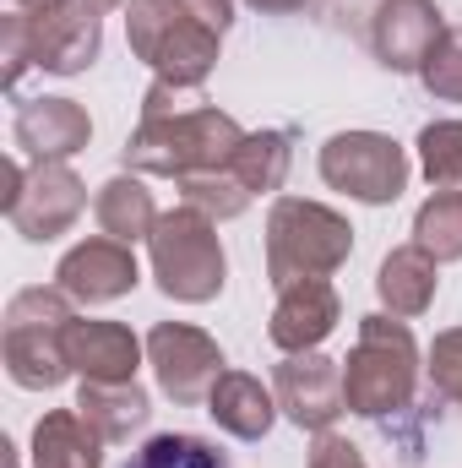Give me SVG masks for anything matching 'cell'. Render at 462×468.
<instances>
[{"label": "cell", "instance_id": "6da1fadb", "mask_svg": "<svg viewBox=\"0 0 462 468\" xmlns=\"http://www.w3.org/2000/svg\"><path fill=\"white\" fill-rule=\"evenodd\" d=\"M234 22V0H125L131 49L180 88H202L218 66V38Z\"/></svg>", "mask_w": 462, "mask_h": 468}, {"label": "cell", "instance_id": "7a4b0ae2", "mask_svg": "<svg viewBox=\"0 0 462 468\" xmlns=\"http://www.w3.org/2000/svg\"><path fill=\"white\" fill-rule=\"evenodd\" d=\"M245 131L234 125V115H224L218 104L185 110V115H158L142 120L136 136L125 142V164L142 175H207V169H229L239 153Z\"/></svg>", "mask_w": 462, "mask_h": 468}, {"label": "cell", "instance_id": "3957f363", "mask_svg": "<svg viewBox=\"0 0 462 468\" xmlns=\"http://www.w3.org/2000/svg\"><path fill=\"white\" fill-rule=\"evenodd\" d=\"M419 381V354H414V333L392 316H364L359 322V344L343 359V398L353 414L381 420L408 409Z\"/></svg>", "mask_w": 462, "mask_h": 468}, {"label": "cell", "instance_id": "277c9868", "mask_svg": "<svg viewBox=\"0 0 462 468\" xmlns=\"http://www.w3.org/2000/svg\"><path fill=\"white\" fill-rule=\"evenodd\" d=\"M353 250V229L321 202L283 197L267 218V272L278 289L305 283V278H332Z\"/></svg>", "mask_w": 462, "mask_h": 468}, {"label": "cell", "instance_id": "5b68a950", "mask_svg": "<svg viewBox=\"0 0 462 468\" xmlns=\"http://www.w3.org/2000/svg\"><path fill=\"white\" fill-rule=\"evenodd\" d=\"M71 294L55 289H22L5 305V370L27 392H49L66 381V327H71Z\"/></svg>", "mask_w": 462, "mask_h": 468}, {"label": "cell", "instance_id": "8992f818", "mask_svg": "<svg viewBox=\"0 0 462 468\" xmlns=\"http://www.w3.org/2000/svg\"><path fill=\"white\" fill-rule=\"evenodd\" d=\"M147 245H152L158 289H163L169 300L202 305V300L224 294V245H218L207 213H196V207L163 213L158 229L147 234Z\"/></svg>", "mask_w": 462, "mask_h": 468}, {"label": "cell", "instance_id": "52a82bcc", "mask_svg": "<svg viewBox=\"0 0 462 468\" xmlns=\"http://www.w3.org/2000/svg\"><path fill=\"white\" fill-rule=\"evenodd\" d=\"M321 180L353 202L386 207L408 191V153L381 131H338L321 147Z\"/></svg>", "mask_w": 462, "mask_h": 468}, {"label": "cell", "instance_id": "ba28073f", "mask_svg": "<svg viewBox=\"0 0 462 468\" xmlns=\"http://www.w3.org/2000/svg\"><path fill=\"white\" fill-rule=\"evenodd\" d=\"M0 207H5V218H11L16 234L55 239V234H66L82 218L88 191H82V180L66 164H38L33 175H22V164L11 158L5 164V202Z\"/></svg>", "mask_w": 462, "mask_h": 468}, {"label": "cell", "instance_id": "9c48e42d", "mask_svg": "<svg viewBox=\"0 0 462 468\" xmlns=\"http://www.w3.org/2000/svg\"><path fill=\"white\" fill-rule=\"evenodd\" d=\"M22 22H27V55H33V66H44L55 77H71V71H82V66L99 60L104 27H99V11L88 0H49V5L22 11Z\"/></svg>", "mask_w": 462, "mask_h": 468}, {"label": "cell", "instance_id": "30bf717a", "mask_svg": "<svg viewBox=\"0 0 462 468\" xmlns=\"http://www.w3.org/2000/svg\"><path fill=\"white\" fill-rule=\"evenodd\" d=\"M147 365L163 387V398L174 403H202L218 376H224V349L202 333V327H180V322H163L147 333Z\"/></svg>", "mask_w": 462, "mask_h": 468}, {"label": "cell", "instance_id": "8fae6325", "mask_svg": "<svg viewBox=\"0 0 462 468\" xmlns=\"http://www.w3.org/2000/svg\"><path fill=\"white\" fill-rule=\"evenodd\" d=\"M278 409L299 425V431H332V420L348 409L343 398V365L327 354H289L272 376Z\"/></svg>", "mask_w": 462, "mask_h": 468}, {"label": "cell", "instance_id": "7c38bea8", "mask_svg": "<svg viewBox=\"0 0 462 468\" xmlns=\"http://www.w3.org/2000/svg\"><path fill=\"white\" fill-rule=\"evenodd\" d=\"M441 38L436 0H375L370 11V49L386 71H419Z\"/></svg>", "mask_w": 462, "mask_h": 468}, {"label": "cell", "instance_id": "4fadbf2b", "mask_svg": "<svg viewBox=\"0 0 462 468\" xmlns=\"http://www.w3.org/2000/svg\"><path fill=\"white\" fill-rule=\"evenodd\" d=\"M136 278H142V272H136L131 245H125V239H110V234L82 239V245L66 250L60 267H55V283H60L71 300H82V305H104V300L131 294Z\"/></svg>", "mask_w": 462, "mask_h": 468}, {"label": "cell", "instance_id": "5bb4252c", "mask_svg": "<svg viewBox=\"0 0 462 468\" xmlns=\"http://www.w3.org/2000/svg\"><path fill=\"white\" fill-rule=\"evenodd\" d=\"M332 327H338V289H332L327 278H305V283L278 289L267 338L283 354H310Z\"/></svg>", "mask_w": 462, "mask_h": 468}, {"label": "cell", "instance_id": "9a60e30c", "mask_svg": "<svg viewBox=\"0 0 462 468\" xmlns=\"http://www.w3.org/2000/svg\"><path fill=\"white\" fill-rule=\"evenodd\" d=\"M16 147L27 153V158H38V164H66L71 153H82L88 147V136H93V120L82 104H71V99H33V104H22L16 110Z\"/></svg>", "mask_w": 462, "mask_h": 468}, {"label": "cell", "instance_id": "2e32d148", "mask_svg": "<svg viewBox=\"0 0 462 468\" xmlns=\"http://www.w3.org/2000/svg\"><path fill=\"white\" fill-rule=\"evenodd\" d=\"M66 359H71V370H82V381H136L142 344L120 322H71Z\"/></svg>", "mask_w": 462, "mask_h": 468}, {"label": "cell", "instance_id": "e0dca14e", "mask_svg": "<svg viewBox=\"0 0 462 468\" xmlns=\"http://www.w3.org/2000/svg\"><path fill=\"white\" fill-rule=\"evenodd\" d=\"M207 414L218 420V431H229L239 441H261L278 420V392H267L245 370H224L218 387L207 392Z\"/></svg>", "mask_w": 462, "mask_h": 468}, {"label": "cell", "instance_id": "ac0fdd59", "mask_svg": "<svg viewBox=\"0 0 462 468\" xmlns=\"http://www.w3.org/2000/svg\"><path fill=\"white\" fill-rule=\"evenodd\" d=\"M104 436L71 414V409H55L33 425V468H99L104 463Z\"/></svg>", "mask_w": 462, "mask_h": 468}, {"label": "cell", "instance_id": "d6986e66", "mask_svg": "<svg viewBox=\"0 0 462 468\" xmlns=\"http://www.w3.org/2000/svg\"><path fill=\"white\" fill-rule=\"evenodd\" d=\"M381 305L392 316H425L430 300H436V256L419 250V245H397L386 261H381Z\"/></svg>", "mask_w": 462, "mask_h": 468}, {"label": "cell", "instance_id": "ffe728a7", "mask_svg": "<svg viewBox=\"0 0 462 468\" xmlns=\"http://www.w3.org/2000/svg\"><path fill=\"white\" fill-rule=\"evenodd\" d=\"M77 414L104 436V441H125L131 431L147 425V392L136 381H82L77 392Z\"/></svg>", "mask_w": 462, "mask_h": 468}, {"label": "cell", "instance_id": "44dd1931", "mask_svg": "<svg viewBox=\"0 0 462 468\" xmlns=\"http://www.w3.org/2000/svg\"><path fill=\"white\" fill-rule=\"evenodd\" d=\"M99 224H104L110 239H125V245L147 239V234L158 229L152 191H147L142 180H131V175H115V180L99 191Z\"/></svg>", "mask_w": 462, "mask_h": 468}, {"label": "cell", "instance_id": "7402d4cb", "mask_svg": "<svg viewBox=\"0 0 462 468\" xmlns=\"http://www.w3.org/2000/svg\"><path fill=\"white\" fill-rule=\"evenodd\" d=\"M289 131H256V136H245L239 142V153H234L229 175L256 197V191H278L283 180H289Z\"/></svg>", "mask_w": 462, "mask_h": 468}, {"label": "cell", "instance_id": "603a6c76", "mask_svg": "<svg viewBox=\"0 0 462 468\" xmlns=\"http://www.w3.org/2000/svg\"><path fill=\"white\" fill-rule=\"evenodd\" d=\"M414 245L419 250H430L436 261H457L462 256V191H436L425 207H419V218H414Z\"/></svg>", "mask_w": 462, "mask_h": 468}, {"label": "cell", "instance_id": "cb8c5ba5", "mask_svg": "<svg viewBox=\"0 0 462 468\" xmlns=\"http://www.w3.org/2000/svg\"><path fill=\"white\" fill-rule=\"evenodd\" d=\"M125 468H229V458L213 447V441H202V436H185V431H163V436H152V441H142Z\"/></svg>", "mask_w": 462, "mask_h": 468}, {"label": "cell", "instance_id": "d4e9b609", "mask_svg": "<svg viewBox=\"0 0 462 468\" xmlns=\"http://www.w3.org/2000/svg\"><path fill=\"white\" fill-rule=\"evenodd\" d=\"M419 164L430 186L441 191L462 186V120H430L419 131Z\"/></svg>", "mask_w": 462, "mask_h": 468}, {"label": "cell", "instance_id": "484cf974", "mask_svg": "<svg viewBox=\"0 0 462 468\" xmlns=\"http://www.w3.org/2000/svg\"><path fill=\"white\" fill-rule=\"evenodd\" d=\"M180 197H185V207H196V213H207V218H239L245 202H250V191L234 180L229 169L185 175V180H180Z\"/></svg>", "mask_w": 462, "mask_h": 468}, {"label": "cell", "instance_id": "4316f807", "mask_svg": "<svg viewBox=\"0 0 462 468\" xmlns=\"http://www.w3.org/2000/svg\"><path fill=\"white\" fill-rule=\"evenodd\" d=\"M419 77H425V88H430L436 99L462 104V27H441V38H436V49L425 55Z\"/></svg>", "mask_w": 462, "mask_h": 468}, {"label": "cell", "instance_id": "83f0119b", "mask_svg": "<svg viewBox=\"0 0 462 468\" xmlns=\"http://www.w3.org/2000/svg\"><path fill=\"white\" fill-rule=\"evenodd\" d=\"M430 387L446 403H462V327L436 338V349H430Z\"/></svg>", "mask_w": 462, "mask_h": 468}, {"label": "cell", "instance_id": "f1b7e54d", "mask_svg": "<svg viewBox=\"0 0 462 468\" xmlns=\"http://www.w3.org/2000/svg\"><path fill=\"white\" fill-rule=\"evenodd\" d=\"M310 468H364V458H359L353 441L332 436V431H321V441H316V452H310Z\"/></svg>", "mask_w": 462, "mask_h": 468}, {"label": "cell", "instance_id": "f546056e", "mask_svg": "<svg viewBox=\"0 0 462 468\" xmlns=\"http://www.w3.org/2000/svg\"><path fill=\"white\" fill-rule=\"evenodd\" d=\"M245 5H256V11H272V16H289V11H299L305 0H245Z\"/></svg>", "mask_w": 462, "mask_h": 468}, {"label": "cell", "instance_id": "4dcf8cb0", "mask_svg": "<svg viewBox=\"0 0 462 468\" xmlns=\"http://www.w3.org/2000/svg\"><path fill=\"white\" fill-rule=\"evenodd\" d=\"M88 5H93V11H115L120 0H88Z\"/></svg>", "mask_w": 462, "mask_h": 468}, {"label": "cell", "instance_id": "1f68e13d", "mask_svg": "<svg viewBox=\"0 0 462 468\" xmlns=\"http://www.w3.org/2000/svg\"><path fill=\"white\" fill-rule=\"evenodd\" d=\"M22 5H49V0H22Z\"/></svg>", "mask_w": 462, "mask_h": 468}]
</instances>
